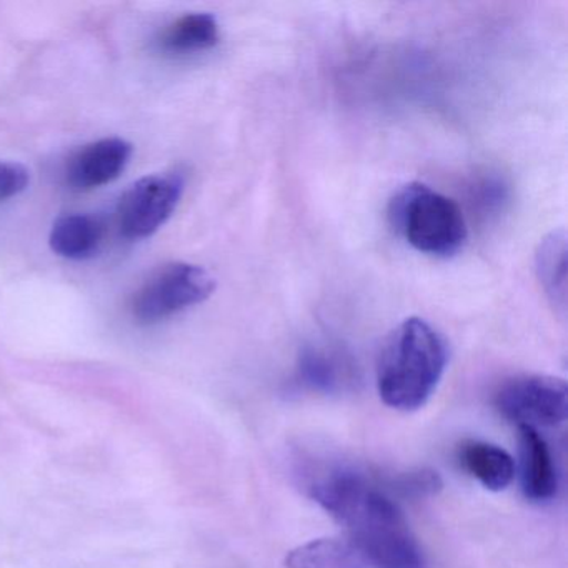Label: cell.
Returning a JSON list of instances; mask_svg holds the SVG:
<instances>
[{
	"label": "cell",
	"mask_w": 568,
	"mask_h": 568,
	"mask_svg": "<svg viewBox=\"0 0 568 568\" xmlns=\"http://www.w3.org/2000/svg\"><path fill=\"white\" fill-rule=\"evenodd\" d=\"M297 475L305 494L344 525L368 567L427 568L384 475L331 457L304 458Z\"/></svg>",
	"instance_id": "6da1fadb"
},
{
	"label": "cell",
	"mask_w": 568,
	"mask_h": 568,
	"mask_svg": "<svg viewBox=\"0 0 568 568\" xmlns=\"http://www.w3.org/2000/svg\"><path fill=\"white\" fill-rule=\"evenodd\" d=\"M448 364L444 337L424 318H405L385 338L377 362V390L395 410L424 407Z\"/></svg>",
	"instance_id": "7a4b0ae2"
},
{
	"label": "cell",
	"mask_w": 568,
	"mask_h": 568,
	"mask_svg": "<svg viewBox=\"0 0 568 568\" xmlns=\"http://www.w3.org/2000/svg\"><path fill=\"white\" fill-rule=\"evenodd\" d=\"M388 224L415 251L448 258L467 242L462 209L447 195L424 184L402 187L388 202Z\"/></svg>",
	"instance_id": "3957f363"
},
{
	"label": "cell",
	"mask_w": 568,
	"mask_h": 568,
	"mask_svg": "<svg viewBox=\"0 0 568 568\" xmlns=\"http://www.w3.org/2000/svg\"><path fill=\"white\" fill-rule=\"evenodd\" d=\"M215 278L201 265L175 262L155 272L134 295L132 315L139 324H158L207 301Z\"/></svg>",
	"instance_id": "277c9868"
},
{
	"label": "cell",
	"mask_w": 568,
	"mask_h": 568,
	"mask_svg": "<svg viewBox=\"0 0 568 568\" xmlns=\"http://www.w3.org/2000/svg\"><path fill=\"white\" fill-rule=\"evenodd\" d=\"M495 407L517 427H558L567 420V384L550 375H518L500 385Z\"/></svg>",
	"instance_id": "5b68a950"
},
{
	"label": "cell",
	"mask_w": 568,
	"mask_h": 568,
	"mask_svg": "<svg viewBox=\"0 0 568 568\" xmlns=\"http://www.w3.org/2000/svg\"><path fill=\"white\" fill-rule=\"evenodd\" d=\"M185 181L178 172L139 179L119 202L118 219L122 235L131 241L154 235L168 224L184 195Z\"/></svg>",
	"instance_id": "8992f818"
},
{
	"label": "cell",
	"mask_w": 568,
	"mask_h": 568,
	"mask_svg": "<svg viewBox=\"0 0 568 568\" xmlns=\"http://www.w3.org/2000/svg\"><path fill=\"white\" fill-rule=\"evenodd\" d=\"M134 145L121 138L92 142L69 161L65 179L74 191H92L118 181L131 164Z\"/></svg>",
	"instance_id": "52a82bcc"
},
{
	"label": "cell",
	"mask_w": 568,
	"mask_h": 568,
	"mask_svg": "<svg viewBox=\"0 0 568 568\" xmlns=\"http://www.w3.org/2000/svg\"><path fill=\"white\" fill-rule=\"evenodd\" d=\"M518 442L521 491L537 504L551 500L557 495L558 474L550 447L540 432L530 427H518Z\"/></svg>",
	"instance_id": "ba28073f"
},
{
	"label": "cell",
	"mask_w": 568,
	"mask_h": 568,
	"mask_svg": "<svg viewBox=\"0 0 568 568\" xmlns=\"http://www.w3.org/2000/svg\"><path fill=\"white\" fill-rule=\"evenodd\" d=\"M354 371L341 352L327 347H308L302 352L295 368L298 387L315 394H338L351 387Z\"/></svg>",
	"instance_id": "9c48e42d"
},
{
	"label": "cell",
	"mask_w": 568,
	"mask_h": 568,
	"mask_svg": "<svg viewBox=\"0 0 568 568\" xmlns=\"http://www.w3.org/2000/svg\"><path fill=\"white\" fill-rule=\"evenodd\" d=\"M457 460L487 490L501 491L514 481V458L504 448L488 442L474 438L462 442L457 447Z\"/></svg>",
	"instance_id": "30bf717a"
},
{
	"label": "cell",
	"mask_w": 568,
	"mask_h": 568,
	"mask_svg": "<svg viewBox=\"0 0 568 568\" xmlns=\"http://www.w3.org/2000/svg\"><path fill=\"white\" fill-rule=\"evenodd\" d=\"M104 234V224L95 215L68 214L59 217L52 225L49 244L61 257L85 261L98 254Z\"/></svg>",
	"instance_id": "8fae6325"
},
{
	"label": "cell",
	"mask_w": 568,
	"mask_h": 568,
	"mask_svg": "<svg viewBox=\"0 0 568 568\" xmlns=\"http://www.w3.org/2000/svg\"><path fill=\"white\" fill-rule=\"evenodd\" d=\"M287 568H371L351 538H315L285 557Z\"/></svg>",
	"instance_id": "7c38bea8"
},
{
	"label": "cell",
	"mask_w": 568,
	"mask_h": 568,
	"mask_svg": "<svg viewBox=\"0 0 568 568\" xmlns=\"http://www.w3.org/2000/svg\"><path fill=\"white\" fill-rule=\"evenodd\" d=\"M535 271L555 311L564 317L567 312V237L554 231L538 245Z\"/></svg>",
	"instance_id": "4fadbf2b"
},
{
	"label": "cell",
	"mask_w": 568,
	"mask_h": 568,
	"mask_svg": "<svg viewBox=\"0 0 568 568\" xmlns=\"http://www.w3.org/2000/svg\"><path fill=\"white\" fill-rule=\"evenodd\" d=\"M221 41L217 19L207 12L182 16L172 22L159 39L162 51L169 54H195L209 51Z\"/></svg>",
	"instance_id": "5bb4252c"
},
{
	"label": "cell",
	"mask_w": 568,
	"mask_h": 568,
	"mask_svg": "<svg viewBox=\"0 0 568 568\" xmlns=\"http://www.w3.org/2000/svg\"><path fill=\"white\" fill-rule=\"evenodd\" d=\"M385 484L395 497L424 498L437 495L442 490V478L437 471L428 468L397 471L385 475Z\"/></svg>",
	"instance_id": "9a60e30c"
},
{
	"label": "cell",
	"mask_w": 568,
	"mask_h": 568,
	"mask_svg": "<svg viewBox=\"0 0 568 568\" xmlns=\"http://www.w3.org/2000/svg\"><path fill=\"white\" fill-rule=\"evenodd\" d=\"M31 172L19 162H0V202L18 197L28 189Z\"/></svg>",
	"instance_id": "2e32d148"
}]
</instances>
